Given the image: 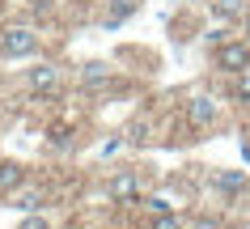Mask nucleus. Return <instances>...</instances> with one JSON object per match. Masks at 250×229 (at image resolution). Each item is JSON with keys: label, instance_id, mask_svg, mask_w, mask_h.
I'll list each match as a JSON object with an SVG mask.
<instances>
[{"label": "nucleus", "instance_id": "1", "mask_svg": "<svg viewBox=\"0 0 250 229\" xmlns=\"http://www.w3.org/2000/svg\"><path fill=\"white\" fill-rule=\"evenodd\" d=\"M183 119H187V127H195V132H208V127H216V119H221V102H216L212 94H195V98H187Z\"/></svg>", "mask_w": 250, "mask_h": 229}, {"label": "nucleus", "instance_id": "2", "mask_svg": "<svg viewBox=\"0 0 250 229\" xmlns=\"http://www.w3.org/2000/svg\"><path fill=\"white\" fill-rule=\"evenodd\" d=\"M39 51V34L30 26H13L0 34V55H9V60H21V55H34Z\"/></svg>", "mask_w": 250, "mask_h": 229}, {"label": "nucleus", "instance_id": "3", "mask_svg": "<svg viewBox=\"0 0 250 229\" xmlns=\"http://www.w3.org/2000/svg\"><path fill=\"white\" fill-rule=\"evenodd\" d=\"M216 68L221 72H246L250 68V39H229L225 47H216Z\"/></svg>", "mask_w": 250, "mask_h": 229}, {"label": "nucleus", "instance_id": "4", "mask_svg": "<svg viewBox=\"0 0 250 229\" xmlns=\"http://www.w3.org/2000/svg\"><path fill=\"white\" fill-rule=\"evenodd\" d=\"M110 200L115 204H140L145 200V178L136 174V170H123V174H115L110 178Z\"/></svg>", "mask_w": 250, "mask_h": 229}, {"label": "nucleus", "instance_id": "5", "mask_svg": "<svg viewBox=\"0 0 250 229\" xmlns=\"http://www.w3.org/2000/svg\"><path fill=\"white\" fill-rule=\"evenodd\" d=\"M212 191L225 195V200H237L242 191H250V178L242 174V170H216V174H212Z\"/></svg>", "mask_w": 250, "mask_h": 229}, {"label": "nucleus", "instance_id": "6", "mask_svg": "<svg viewBox=\"0 0 250 229\" xmlns=\"http://www.w3.org/2000/svg\"><path fill=\"white\" fill-rule=\"evenodd\" d=\"M60 81H64V72H60L55 64H42V68L30 72V89H34V94H55Z\"/></svg>", "mask_w": 250, "mask_h": 229}, {"label": "nucleus", "instance_id": "7", "mask_svg": "<svg viewBox=\"0 0 250 229\" xmlns=\"http://www.w3.org/2000/svg\"><path fill=\"white\" fill-rule=\"evenodd\" d=\"M250 0H212V13L221 17V21H233V17H246Z\"/></svg>", "mask_w": 250, "mask_h": 229}, {"label": "nucleus", "instance_id": "8", "mask_svg": "<svg viewBox=\"0 0 250 229\" xmlns=\"http://www.w3.org/2000/svg\"><path fill=\"white\" fill-rule=\"evenodd\" d=\"M13 208H21V212H34V208H42V191H13Z\"/></svg>", "mask_w": 250, "mask_h": 229}, {"label": "nucleus", "instance_id": "9", "mask_svg": "<svg viewBox=\"0 0 250 229\" xmlns=\"http://www.w3.org/2000/svg\"><path fill=\"white\" fill-rule=\"evenodd\" d=\"M140 204H145V212H148V216H161V212H178L170 195H145Z\"/></svg>", "mask_w": 250, "mask_h": 229}, {"label": "nucleus", "instance_id": "10", "mask_svg": "<svg viewBox=\"0 0 250 229\" xmlns=\"http://www.w3.org/2000/svg\"><path fill=\"white\" fill-rule=\"evenodd\" d=\"M229 98L250 102V68H246V72H233V81H229Z\"/></svg>", "mask_w": 250, "mask_h": 229}, {"label": "nucleus", "instance_id": "11", "mask_svg": "<svg viewBox=\"0 0 250 229\" xmlns=\"http://www.w3.org/2000/svg\"><path fill=\"white\" fill-rule=\"evenodd\" d=\"M81 81H85V85H102V81H110V68L93 60V64H85V68H81Z\"/></svg>", "mask_w": 250, "mask_h": 229}, {"label": "nucleus", "instance_id": "12", "mask_svg": "<svg viewBox=\"0 0 250 229\" xmlns=\"http://www.w3.org/2000/svg\"><path fill=\"white\" fill-rule=\"evenodd\" d=\"M148 229H191L178 212H161V216H148Z\"/></svg>", "mask_w": 250, "mask_h": 229}, {"label": "nucleus", "instance_id": "13", "mask_svg": "<svg viewBox=\"0 0 250 229\" xmlns=\"http://www.w3.org/2000/svg\"><path fill=\"white\" fill-rule=\"evenodd\" d=\"M17 187H21V166H0V191L13 195Z\"/></svg>", "mask_w": 250, "mask_h": 229}, {"label": "nucleus", "instance_id": "14", "mask_svg": "<svg viewBox=\"0 0 250 229\" xmlns=\"http://www.w3.org/2000/svg\"><path fill=\"white\" fill-rule=\"evenodd\" d=\"M136 13V0H119V4H110V13H106V26H119L123 17Z\"/></svg>", "mask_w": 250, "mask_h": 229}, {"label": "nucleus", "instance_id": "15", "mask_svg": "<svg viewBox=\"0 0 250 229\" xmlns=\"http://www.w3.org/2000/svg\"><path fill=\"white\" fill-rule=\"evenodd\" d=\"M229 39H237V34H233V30H229V26H221V30H212V34H208L212 51H216V47H225V42H229Z\"/></svg>", "mask_w": 250, "mask_h": 229}, {"label": "nucleus", "instance_id": "16", "mask_svg": "<svg viewBox=\"0 0 250 229\" xmlns=\"http://www.w3.org/2000/svg\"><path fill=\"white\" fill-rule=\"evenodd\" d=\"M191 229H225L221 221H212V216H199V221H191Z\"/></svg>", "mask_w": 250, "mask_h": 229}, {"label": "nucleus", "instance_id": "17", "mask_svg": "<svg viewBox=\"0 0 250 229\" xmlns=\"http://www.w3.org/2000/svg\"><path fill=\"white\" fill-rule=\"evenodd\" d=\"M242 30H246V34H250V9H246V17H242Z\"/></svg>", "mask_w": 250, "mask_h": 229}, {"label": "nucleus", "instance_id": "18", "mask_svg": "<svg viewBox=\"0 0 250 229\" xmlns=\"http://www.w3.org/2000/svg\"><path fill=\"white\" fill-rule=\"evenodd\" d=\"M26 229H47V225H42V221H30V225Z\"/></svg>", "mask_w": 250, "mask_h": 229}]
</instances>
